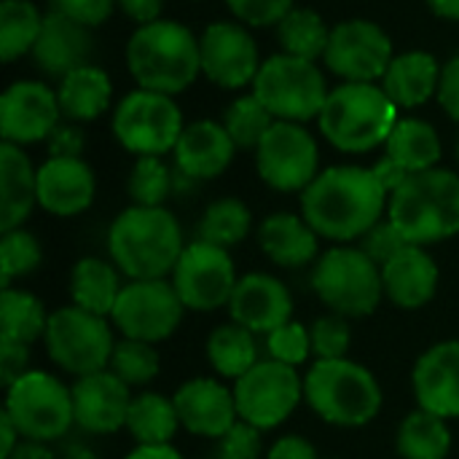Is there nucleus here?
<instances>
[{
  "instance_id": "f257e3e1",
  "label": "nucleus",
  "mask_w": 459,
  "mask_h": 459,
  "mask_svg": "<svg viewBox=\"0 0 459 459\" xmlns=\"http://www.w3.org/2000/svg\"><path fill=\"white\" fill-rule=\"evenodd\" d=\"M390 194L368 167H328L301 194V215L331 242L363 239L387 212Z\"/></svg>"
},
{
  "instance_id": "f03ea898",
  "label": "nucleus",
  "mask_w": 459,
  "mask_h": 459,
  "mask_svg": "<svg viewBox=\"0 0 459 459\" xmlns=\"http://www.w3.org/2000/svg\"><path fill=\"white\" fill-rule=\"evenodd\" d=\"M186 250L183 229L167 207H126L108 229V253L129 280H167Z\"/></svg>"
},
{
  "instance_id": "7ed1b4c3",
  "label": "nucleus",
  "mask_w": 459,
  "mask_h": 459,
  "mask_svg": "<svg viewBox=\"0 0 459 459\" xmlns=\"http://www.w3.org/2000/svg\"><path fill=\"white\" fill-rule=\"evenodd\" d=\"M126 67L137 89L175 97L202 73L199 38L175 19L140 24L126 43Z\"/></svg>"
},
{
  "instance_id": "20e7f679",
  "label": "nucleus",
  "mask_w": 459,
  "mask_h": 459,
  "mask_svg": "<svg viewBox=\"0 0 459 459\" xmlns=\"http://www.w3.org/2000/svg\"><path fill=\"white\" fill-rule=\"evenodd\" d=\"M387 218L409 245H436L459 234V175L452 169H425L409 175L387 204Z\"/></svg>"
},
{
  "instance_id": "39448f33",
  "label": "nucleus",
  "mask_w": 459,
  "mask_h": 459,
  "mask_svg": "<svg viewBox=\"0 0 459 459\" xmlns=\"http://www.w3.org/2000/svg\"><path fill=\"white\" fill-rule=\"evenodd\" d=\"M398 124V105L379 83H339L331 89L317 126L342 153H368L387 143Z\"/></svg>"
},
{
  "instance_id": "423d86ee",
  "label": "nucleus",
  "mask_w": 459,
  "mask_h": 459,
  "mask_svg": "<svg viewBox=\"0 0 459 459\" xmlns=\"http://www.w3.org/2000/svg\"><path fill=\"white\" fill-rule=\"evenodd\" d=\"M307 406L333 428H363L382 411V387L371 368L339 358L317 360L304 377Z\"/></svg>"
},
{
  "instance_id": "0eeeda50",
  "label": "nucleus",
  "mask_w": 459,
  "mask_h": 459,
  "mask_svg": "<svg viewBox=\"0 0 459 459\" xmlns=\"http://www.w3.org/2000/svg\"><path fill=\"white\" fill-rule=\"evenodd\" d=\"M312 288L333 315L347 320L374 315L385 299L382 266L352 245H336L315 261Z\"/></svg>"
},
{
  "instance_id": "6e6552de",
  "label": "nucleus",
  "mask_w": 459,
  "mask_h": 459,
  "mask_svg": "<svg viewBox=\"0 0 459 459\" xmlns=\"http://www.w3.org/2000/svg\"><path fill=\"white\" fill-rule=\"evenodd\" d=\"M253 94L277 121L307 124L320 116L331 89L317 62L280 51L261 65Z\"/></svg>"
},
{
  "instance_id": "1a4fd4ad",
  "label": "nucleus",
  "mask_w": 459,
  "mask_h": 459,
  "mask_svg": "<svg viewBox=\"0 0 459 459\" xmlns=\"http://www.w3.org/2000/svg\"><path fill=\"white\" fill-rule=\"evenodd\" d=\"M43 344L48 358L75 379L105 371L116 350L108 317L91 315L75 304L59 307L48 315Z\"/></svg>"
},
{
  "instance_id": "9d476101",
  "label": "nucleus",
  "mask_w": 459,
  "mask_h": 459,
  "mask_svg": "<svg viewBox=\"0 0 459 459\" xmlns=\"http://www.w3.org/2000/svg\"><path fill=\"white\" fill-rule=\"evenodd\" d=\"M5 414L24 441L51 444L75 425L73 390L46 371H27L5 390Z\"/></svg>"
},
{
  "instance_id": "9b49d317",
  "label": "nucleus",
  "mask_w": 459,
  "mask_h": 459,
  "mask_svg": "<svg viewBox=\"0 0 459 459\" xmlns=\"http://www.w3.org/2000/svg\"><path fill=\"white\" fill-rule=\"evenodd\" d=\"M183 129V113L169 94L134 89L113 110V134L137 159L175 151Z\"/></svg>"
},
{
  "instance_id": "f8f14e48",
  "label": "nucleus",
  "mask_w": 459,
  "mask_h": 459,
  "mask_svg": "<svg viewBox=\"0 0 459 459\" xmlns=\"http://www.w3.org/2000/svg\"><path fill=\"white\" fill-rule=\"evenodd\" d=\"M234 401L242 422L261 433L274 430L304 401V379L293 366L266 358L234 382Z\"/></svg>"
},
{
  "instance_id": "ddd939ff",
  "label": "nucleus",
  "mask_w": 459,
  "mask_h": 459,
  "mask_svg": "<svg viewBox=\"0 0 459 459\" xmlns=\"http://www.w3.org/2000/svg\"><path fill=\"white\" fill-rule=\"evenodd\" d=\"M255 169L269 188L280 194H304L320 175L317 140L304 124L274 121L269 134L255 148Z\"/></svg>"
},
{
  "instance_id": "4468645a",
  "label": "nucleus",
  "mask_w": 459,
  "mask_h": 459,
  "mask_svg": "<svg viewBox=\"0 0 459 459\" xmlns=\"http://www.w3.org/2000/svg\"><path fill=\"white\" fill-rule=\"evenodd\" d=\"M186 307L167 280H129L116 301L110 323L124 339L159 344L183 323Z\"/></svg>"
},
{
  "instance_id": "2eb2a0df",
  "label": "nucleus",
  "mask_w": 459,
  "mask_h": 459,
  "mask_svg": "<svg viewBox=\"0 0 459 459\" xmlns=\"http://www.w3.org/2000/svg\"><path fill=\"white\" fill-rule=\"evenodd\" d=\"M237 282L231 253L204 239L188 242L172 272V285L183 307L191 312H215L229 307Z\"/></svg>"
},
{
  "instance_id": "dca6fc26",
  "label": "nucleus",
  "mask_w": 459,
  "mask_h": 459,
  "mask_svg": "<svg viewBox=\"0 0 459 459\" xmlns=\"http://www.w3.org/2000/svg\"><path fill=\"white\" fill-rule=\"evenodd\" d=\"M390 35L371 19H344L331 27L325 67L347 83H377L393 62Z\"/></svg>"
},
{
  "instance_id": "f3484780",
  "label": "nucleus",
  "mask_w": 459,
  "mask_h": 459,
  "mask_svg": "<svg viewBox=\"0 0 459 459\" xmlns=\"http://www.w3.org/2000/svg\"><path fill=\"white\" fill-rule=\"evenodd\" d=\"M202 75L221 89L253 86L261 70L258 43L239 22H212L199 38Z\"/></svg>"
},
{
  "instance_id": "a211bd4d",
  "label": "nucleus",
  "mask_w": 459,
  "mask_h": 459,
  "mask_svg": "<svg viewBox=\"0 0 459 459\" xmlns=\"http://www.w3.org/2000/svg\"><path fill=\"white\" fill-rule=\"evenodd\" d=\"M62 124L56 89L43 81H13L0 94V134L3 143L32 145L51 137Z\"/></svg>"
},
{
  "instance_id": "6ab92c4d",
  "label": "nucleus",
  "mask_w": 459,
  "mask_h": 459,
  "mask_svg": "<svg viewBox=\"0 0 459 459\" xmlns=\"http://www.w3.org/2000/svg\"><path fill=\"white\" fill-rule=\"evenodd\" d=\"M70 390L75 425L81 430L91 436H110L126 428V414L134 395L110 368L78 377Z\"/></svg>"
},
{
  "instance_id": "aec40b11",
  "label": "nucleus",
  "mask_w": 459,
  "mask_h": 459,
  "mask_svg": "<svg viewBox=\"0 0 459 459\" xmlns=\"http://www.w3.org/2000/svg\"><path fill=\"white\" fill-rule=\"evenodd\" d=\"M229 315L255 336H269L293 320V296L282 280L264 272H250L239 277L229 301Z\"/></svg>"
},
{
  "instance_id": "412c9836",
  "label": "nucleus",
  "mask_w": 459,
  "mask_h": 459,
  "mask_svg": "<svg viewBox=\"0 0 459 459\" xmlns=\"http://www.w3.org/2000/svg\"><path fill=\"white\" fill-rule=\"evenodd\" d=\"M172 401L180 417V428L202 438L218 441L239 422L234 390H229L223 382H215L210 377H196L183 382L172 395Z\"/></svg>"
},
{
  "instance_id": "4be33fe9",
  "label": "nucleus",
  "mask_w": 459,
  "mask_h": 459,
  "mask_svg": "<svg viewBox=\"0 0 459 459\" xmlns=\"http://www.w3.org/2000/svg\"><path fill=\"white\" fill-rule=\"evenodd\" d=\"M411 390L420 409L444 420H459V339L438 342L417 358Z\"/></svg>"
},
{
  "instance_id": "5701e85b",
  "label": "nucleus",
  "mask_w": 459,
  "mask_h": 459,
  "mask_svg": "<svg viewBox=\"0 0 459 459\" xmlns=\"http://www.w3.org/2000/svg\"><path fill=\"white\" fill-rule=\"evenodd\" d=\"M97 180L83 159L48 156L38 167V207L56 218H75L94 202Z\"/></svg>"
},
{
  "instance_id": "b1692460",
  "label": "nucleus",
  "mask_w": 459,
  "mask_h": 459,
  "mask_svg": "<svg viewBox=\"0 0 459 459\" xmlns=\"http://www.w3.org/2000/svg\"><path fill=\"white\" fill-rule=\"evenodd\" d=\"M172 153L180 175H186L188 180H212L229 169L237 145L223 124L199 118L186 124Z\"/></svg>"
},
{
  "instance_id": "393cba45",
  "label": "nucleus",
  "mask_w": 459,
  "mask_h": 459,
  "mask_svg": "<svg viewBox=\"0 0 459 459\" xmlns=\"http://www.w3.org/2000/svg\"><path fill=\"white\" fill-rule=\"evenodd\" d=\"M91 54H94L91 30L67 19L59 11H51L46 13L43 32L30 56L40 73L51 78H65L67 73L89 65Z\"/></svg>"
},
{
  "instance_id": "a878e982",
  "label": "nucleus",
  "mask_w": 459,
  "mask_h": 459,
  "mask_svg": "<svg viewBox=\"0 0 459 459\" xmlns=\"http://www.w3.org/2000/svg\"><path fill=\"white\" fill-rule=\"evenodd\" d=\"M441 282V272L436 258L420 247V245H406L393 261L382 266V285H385V299L393 301L398 309H422L436 299Z\"/></svg>"
},
{
  "instance_id": "bb28decb",
  "label": "nucleus",
  "mask_w": 459,
  "mask_h": 459,
  "mask_svg": "<svg viewBox=\"0 0 459 459\" xmlns=\"http://www.w3.org/2000/svg\"><path fill=\"white\" fill-rule=\"evenodd\" d=\"M264 255L285 269H299L320 258V234L296 212H272L258 226Z\"/></svg>"
},
{
  "instance_id": "cd10ccee",
  "label": "nucleus",
  "mask_w": 459,
  "mask_h": 459,
  "mask_svg": "<svg viewBox=\"0 0 459 459\" xmlns=\"http://www.w3.org/2000/svg\"><path fill=\"white\" fill-rule=\"evenodd\" d=\"M38 204V169L22 145H0V234L22 229Z\"/></svg>"
},
{
  "instance_id": "c85d7f7f",
  "label": "nucleus",
  "mask_w": 459,
  "mask_h": 459,
  "mask_svg": "<svg viewBox=\"0 0 459 459\" xmlns=\"http://www.w3.org/2000/svg\"><path fill=\"white\" fill-rule=\"evenodd\" d=\"M441 65L428 51H406L395 54L379 86L398 105V110H414L425 105L430 97H438Z\"/></svg>"
},
{
  "instance_id": "c756f323",
  "label": "nucleus",
  "mask_w": 459,
  "mask_h": 459,
  "mask_svg": "<svg viewBox=\"0 0 459 459\" xmlns=\"http://www.w3.org/2000/svg\"><path fill=\"white\" fill-rule=\"evenodd\" d=\"M110 97H113L110 75L91 62L59 78V86H56L62 118L73 124L97 121L108 110Z\"/></svg>"
},
{
  "instance_id": "7c9ffc66",
  "label": "nucleus",
  "mask_w": 459,
  "mask_h": 459,
  "mask_svg": "<svg viewBox=\"0 0 459 459\" xmlns=\"http://www.w3.org/2000/svg\"><path fill=\"white\" fill-rule=\"evenodd\" d=\"M121 290H124V285L118 280V266L113 261L86 255L70 272L73 304L91 312V315H100V317L110 320Z\"/></svg>"
},
{
  "instance_id": "2f4dec72",
  "label": "nucleus",
  "mask_w": 459,
  "mask_h": 459,
  "mask_svg": "<svg viewBox=\"0 0 459 459\" xmlns=\"http://www.w3.org/2000/svg\"><path fill=\"white\" fill-rule=\"evenodd\" d=\"M441 137L433 124L422 118H398L395 129L390 132L385 143V156H390L398 167H403L409 175L436 169L441 161Z\"/></svg>"
},
{
  "instance_id": "473e14b6",
  "label": "nucleus",
  "mask_w": 459,
  "mask_h": 459,
  "mask_svg": "<svg viewBox=\"0 0 459 459\" xmlns=\"http://www.w3.org/2000/svg\"><path fill=\"white\" fill-rule=\"evenodd\" d=\"M48 312L43 301L22 288H5L0 293V344L30 347L46 336Z\"/></svg>"
},
{
  "instance_id": "72a5a7b5",
  "label": "nucleus",
  "mask_w": 459,
  "mask_h": 459,
  "mask_svg": "<svg viewBox=\"0 0 459 459\" xmlns=\"http://www.w3.org/2000/svg\"><path fill=\"white\" fill-rule=\"evenodd\" d=\"M178 428H180V417L172 398L161 393H140L132 398L126 414V430L137 441V446L172 444Z\"/></svg>"
},
{
  "instance_id": "f704fd0d",
  "label": "nucleus",
  "mask_w": 459,
  "mask_h": 459,
  "mask_svg": "<svg viewBox=\"0 0 459 459\" xmlns=\"http://www.w3.org/2000/svg\"><path fill=\"white\" fill-rule=\"evenodd\" d=\"M207 363L212 366L215 374H221L223 379L237 382L239 377H245L255 363H258V344H255V333L242 328L239 323H223L218 325L210 336H207Z\"/></svg>"
},
{
  "instance_id": "c9c22d12",
  "label": "nucleus",
  "mask_w": 459,
  "mask_h": 459,
  "mask_svg": "<svg viewBox=\"0 0 459 459\" xmlns=\"http://www.w3.org/2000/svg\"><path fill=\"white\" fill-rule=\"evenodd\" d=\"M401 459H449L452 430L449 420L436 417L425 409L406 414L395 438Z\"/></svg>"
},
{
  "instance_id": "e433bc0d",
  "label": "nucleus",
  "mask_w": 459,
  "mask_h": 459,
  "mask_svg": "<svg viewBox=\"0 0 459 459\" xmlns=\"http://www.w3.org/2000/svg\"><path fill=\"white\" fill-rule=\"evenodd\" d=\"M46 16L32 0H3L0 3V59L8 65L24 54H32Z\"/></svg>"
},
{
  "instance_id": "4c0bfd02",
  "label": "nucleus",
  "mask_w": 459,
  "mask_h": 459,
  "mask_svg": "<svg viewBox=\"0 0 459 459\" xmlns=\"http://www.w3.org/2000/svg\"><path fill=\"white\" fill-rule=\"evenodd\" d=\"M277 40L282 46V54L317 62L325 56L328 40H331V27L315 8H293L277 24Z\"/></svg>"
},
{
  "instance_id": "58836bf2",
  "label": "nucleus",
  "mask_w": 459,
  "mask_h": 459,
  "mask_svg": "<svg viewBox=\"0 0 459 459\" xmlns=\"http://www.w3.org/2000/svg\"><path fill=\"white\" fill-rule=\"evenodd\" d=\"M253 229V212L242 199L234 196H223L218 202H212L202 221H199V237L204 242H212L218 247H234L239 245Z\"/></svg>"
},
{
  "instance_id": "ea45409f",
  "label": "nucleus",
  "mask_w": 459,
  "mask_h": 459,
  "mask_svg": "<svg viewBox=\"0 0 459 459\" xmlns=\"http://www.w3.org/2000/svg\"><path fill=\"white\" fill-rule=\"evenodd\" d=\"M274 116L266 110V105L250 91L237 97L226 113H223V126L231 134L237 151H255L261 145V140L269 134V129L274 126Z\"/></svg>"
},
{
  "instance_id": "a19ab883",
  "label": "nucleus",
  "mask_w": 459,
  "mask_h": 459,
  "mask_svg": "<svg viewBox=\"0 0 459 459\" xmlns=\"http://www.w3.org/2000/svg\"><path fill=\"white\" fill-rule=\"evenodd\" d=\"M172 188L175 175L161 156H140L126 180V194L137 207H164Z\"/></svg>"
},
{
  "instance_id": "79ce46f5",
  "label": "nucleus",
  "mask_w": 459,
  "mask_h": 459,
  "mask_svg": "<svg viewBox=\"0 0 459 459\" xmlns=\"http://www.w3.org/2000/svg\"><path fill=\"white\" fill-rule=\"evenodd\" d=\"M124 385L129 387H145L151 385L161 371V358L148 342L121 339L113 350L110 366H108Z\"/></svg>"
},
{
  "instance_id": "37998d69",
  "label": "nucleus",
  "mask_w": 459,
  "mask_h": 459,
  "mask_svg": "<svg viewBox=\"0 0 459 459\" xmlns=\"http://www.w3.org/2000/svg\"><path fill=\"white\" fill-rule=\"evenodd\" d=\"M43 261V250L35 234L27 229H11L0 237V288H11L16 277L32 274Z\"/></svg>"
},
{
  "instance_id": "c03bdc74",
  "label": "nucleus",
  "mask_w": 459,
  "mask_h": 459,
  "mask_svg": "<svg viewBox=\"0 0 459 459\" xmlns=\"http://www.w3.org/2000/svg\"><path fill=\"white\" fill-rule=\"evenodd\" d=\"M266 352H269L272 360L299 368L312 355V333H309L307 325L290 320V323H285L282 328H277V331H272L266 336Z\"/></svg>"
},
{
  "instance_id": "a18cd8bd",
  "label": "nucleus",
  "mask_w": 459,
  "mask_h": 459,
  "mask_svg": "<svg viewBox=\"0 0 459 459\" xmlns=\"http://www.w3.org/2000/svg\"><path fill=\"white\" fill-rule=\"evenodd\" d=\"M309 333H312V355H317V360L347 358L350 344H352V331H350L347 317L325 315V317L315 320Z\"/></svg>"
},
{
  "instance_id": "49530a36",
  "label": "nucleus",
  "mask_w": 459,
  "mask_h": 459,
  "mask_svg": "<svg viewBox=\"0 0 459 459\" xmlns=\"http://www.w3.org/2000/svg\"><path fill=\"white\" fill-rule=\"evenodd\" d=\"M226 5L245 27H277L296 8L293 0H226Z\"/></svg>"
},
{
  "instance_id": "de8ad7c7",
  "label": "nucleus",
  "mask_w": 459,
  "mask_h": 459,
  "mask_svg": "<svg viewBox=\"0 0 459 459\" xmlns=\"http://www.w3.org/2000/svg\"><path fill=\"white\" fill-rule=\"evenodd\" d=\"M406 237L395 229V223L390 218H382L363 239H360V250L377 264L385 266L387 261H393L403 247H406Z\"/></svg>"
},
{
  "instance_id": "09e8293b",
  "label": "nucleus",
  "mask_w": 459,
  "mask_h": 459,
  "mask_svg": "<svg viewBox=\"0 0 459 459\" xmlns=\"http://www.w3.org/2000/svg\"><path fill=\"white\" fill-rule=\"evenodd\" d=\"M215 449L223 452V455H229V457L258 459L261 457V449H264V444H261V430L239 420L223 438L215 441Z\"/></svg>"
},
{
  "instance_id": "8fccbe9b",
  "label": "nucleus",
  "mask_w": 459,
  "mask_h": 459,
  "mask_svg": "<svg viewBox=\"0 0 459 459\" xmlns=\"http://www.w3.org/2000/svg\"><path fill=\"white\" fill-rule=\"evenodd\" d=\"M116 0H54V11L65 13L67 19L94 30L110 19Z\"/></svg>"
},
{
  "instance_id": "3c124183",
  "label": "nucleus",
  "mask_w": 459,
  "mask_h": 459,
  "mask_svg": "<svg viewBox=\"0 0 459 459\" xmlns=\"http://www.w3.org/2000/svg\"><path fill=\"white\" fill-rule=\"evenodd\" d=\"M48 143V156H59V159H81L83 153V145H86V134L78 124L67 121V124H59L51 137L46 140Z\"/></svg>"
},
{
  "instance_id": "603ef678",
  "label": "nucleus",
  "mask_w": 459,
  "mask_h": 459,
  "mask_svg": "<svg viewBox=\"0 0 459 459\" xmlns=\"http://www.w3.org/2000/svg\"><path fill=\"white\" fill-rule=\"evenodd\" d=\"M438 102L459 124V56H452L444 70H441V83H438Z\"/></svg>"
},
{
  "instance_id": "864d4df0",
  "label": "nucleus",
  "mask_w": 459,
  "mask_h": 459,
  "mask_svg": "<svg viewBox=\"0 0 459 459\" xmlns=\"http://www.w3.org/2000/svg\"><path fill=\"white\" fill-rule=\"evenodd\" d=\"M30 347H16V344H0V379L5 385V390L22 377L27 374V360H30Z\"/></svg>"
},
{
  "instance_id": "5fc2aeb1",
  "label": "nucleus",
  "mask_w": 459,
  "mask_h": 459,
  "mask_svg": "<svg viewBox=\"0 0 459 459\" xmlns=\"http://www.w3.org/2000/svg\"><path fill=\"white\" fill-rule=\"evenodd\" d=\"M266 459H320L317 449L304 436H282L272 444Z\"/></svg>"
},
{
  "instance_id": "6e6d98bb",
  "label": "nucleus",
  "mask_w": 459,
  "mask_h": 459,
  "mask_svg": "<svg viewBox=\"0 0 459 459\" xmlns=\"http://www.w3.org/2000/svg\"><path fill=\"white\" fill-rule=\"evenodd\" d=\"M116 5H118L121 13L129 16L137 27L161 19V11H164V0H116Z\"/></svg>"
},
{
  "instance_id": "4d7b16f0",
  "label": "nucleus",
  "mask_w": 459,
  "mask_h": 459,
  "mask_svg": "<svg viewBox=\"0 0 459 459\" xmlns=\"http://www.w3.org/2000/svg\"><path fill=\"white\" fill-rule=\"evenodd\" d=\"M371 169H374V175L379 178V183L385 186V191H387V194H393V191H395V188L409 178V172H406L403 167H398L390 156H382Z\"/></svg>"
},
{
  "instance_id": "13d9d810",
  "label": "nucleus",
  "mask_w": 459,
  "mask_h": 459,
  "mask_svg": "<svg viewBox=\"0 0 459 459\" xmlns=\"http://www.w3.org/2000/svg\"><path fill=\"white\" fill-rule=\"evenodd\" d=\"M19 444H22V433L16 430L13 420L3 411L0 414V459L11 457Z\"/></svg>"
},
{
  "instance_id": "bf43d9fd",
  "label": "nucleus",
  "mask_w": 459,
  "mask_h": 459,
  "mask_svg": "<svg viewBox=\"0 0 459 459\" xmlns=\"http://www.w3.org/2000/svg\"><path fill=\"white\" fill-rule=\"evenodd\" d=\"M124 459H183V455L172 444H161V446H137Z\"/></svg>"
},
{
  "instance_id": "052dcab7",
  "label": "nucleus",
  "mask_w": 459,
  "mask_h": 459,
  "mask_svg": "<svg viewBox=\"0 0 459 459\" xmlns=\"http://www.w3.org/2000/svg\"><path fill=\"white\" fill-rule=\"evenodd\" d=\"M428 5L436 16L459 22V0H428Z\"/></svg>"
},
{
  "instance_id": "680f3d73",
  "label": "nucleus",
  "mask_w": 459,
  "mask_h": 459,
  "mask_svg": "<svg viewBox=\"0 0 459 459\" xmlns=\"http://www.w3.org/2000/svg\"><path fill=\"white\" fill-rule=\"evenodd\" d=\"M207 459H237V457H229V455H223V452H218V449H215V452H212Z\"/></svg>"
},
{
  "instance_id": "e2e57ef3",
  "label": "nucleus",
  "mask_w": 459,
  "mask_h": 459,
  "mask_svg": "<svg viewBox=\"0 0 459 459\" xmlns=\"http://www.w3.org/2000/svg\"><path fill=\"white\" fill-rule=\"evenodd\" d=\"M457 159H459V143H457Z\"/></svg>"
}]
</instances>
